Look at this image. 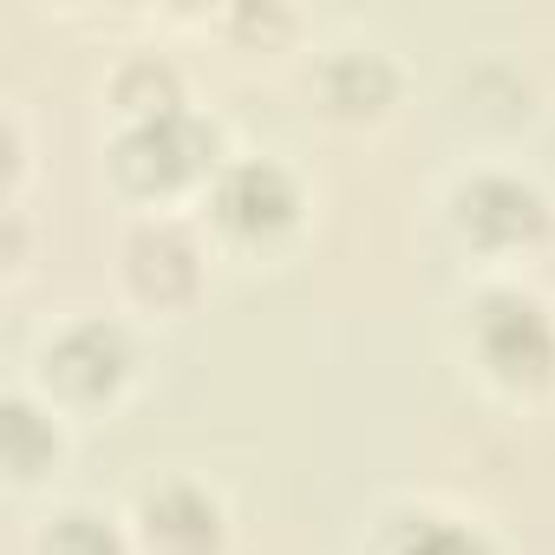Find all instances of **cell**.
Here are the masks:
<instances>
[{"mask_svg": "<svg viewBox=\"0 0 555 555\" xmlns=\"http://www.w3.org/2000/svg\"><path fill=\"white\" fill-rule=\"evenodd\" d=\"M470 340L477 360L503 379V386H542L555 373V321L535 295L522 288H490L470 308Z\"/></svg>", "mask_w": 555, "mask_h": 555, "instance_id": "cell-1", "label": "cell"}, {"mask_svg": "<svg viewBox=\"0 0 555 555\" xmlns=\"http://www.w3.org/2000/svg\"><path fill=\"white\" fill-rule=\"evenodd\" d=\"M216 157V125H203L196 112H164V118H131L112 164L131 190H177L196 170H209Z\"/></svg>", "mask_w": 555, "mask_h": 555, "instance_id": "cell-2", "label": "cell"}, {"mask_svg": "<svg viewBox=\"0 0 555 555\" xmlns=\"http://www.w3.org/2000/svg\"><path fill=\"white\" fill-rule=\"evenodd\" d=\"M301 209V190L282 164H268V157H235L216 170L209 183V216L242 235V242H261V235H282Z\"/></svg>", "mask_w": 555, "mask_h": 555, "instance_id": "cell-3", "label": "cell"}, {"mask_svg": "<svg viewBox=\"0 0 555 555\" xmlns=\"http://www.w3.org/2000/svg\"><path fill=\"white\" fill-rule=\"evenodd\" d=\"M451 222L483 242V248H516V242H535L542 222H548V203L535 183L509 177V170H477L451 190Z\"/></svg>", "mask_w": 555, "mask_h": 555, "instance_id": "cell-4", "label": "cell"}, {"mask_svg": "<svg viewBox=\"0 0 555 555\" xmlns=\"http://www.w3.org/2000/svg\"><path fill=\"white\" fill-rule=\"evenodd\" d=\"M125 373H131V340L112 321H73L47 347V379L73 399H105L125 386Z\"/></svg>", "mask_w": 555, "mask_h": 555, "instance_id": "cell-5", "label": "cell"}, {"mask_svg": "<svg viewBox=\"0 0 555 555\" xmlns=\"http://www.w3.org/2000/svg\"><path fill=\"white\" fill-rule=\"evenodd\" d=\"M138 522H144V542L157 555H216L222 542V509L209 490L196 483H157L144 503H138Z\"/></svg>", "mask_w": 555, "mask_h": 555, "instance_id": "cell-6", "label": "cell"}, {"mask_svg": "<svg viewBox=\"0 0 555 555\" xmlns=\"http://www.w3.org/2000/svg\"><path fill=\"white\" fill-rule=\"evenodd\" d=\"M125 274H131V288L144 301H183L203 282V255L177 222H144L125 242Z\"/></svg>", "mask_w": 555, "mask_h": 555, "instance_id": "cell-7", "label": "cell"}, {"mask_svg": "<svg viewBox=\"0 0 555 555\" xmlns=\"http://www.w3.org/2000/svg\"><path fill=\"white\" fill-rule=\"evenodd\" d=\"M392 66H386V53H360V47H347V53H334L327 66H321V92H327V105L334 112H347V118H360V112H379L386 99H392Z\"/></svg>", "mask_w": 555, "mask_h": 555, "instance_id": "cell-8", "label": "cell"}, {"mask_svg": "<svg viewBox=\"0 0 555 555\" xmlns=\"http://www.w3.org/2000/svg\"><path fill=\"white\" fill-rule=\"evenodd\" d=\"M379 555H490V542L470 522H451L438 509H405L386 522Z\"/></svg>", "mask_w": 555, "mask_h": 555, "instance_id": "cell-9", "label": "cell"}, {"mask_svg": "<svg viewBox=\"0 0 555 555\" xmlns=\"http://www.w3.org/2000/svg\"><path fill=\"white\" fill-rule=\"evenodd\" d=\"M0 444H8V470L14 477H34L40 464H53V451H60V431H53V418L34 405V399H8L0 405Z\"/></svg>", "mask_w": 555, "mask_h": 555, "instance_id": "cell-10", "label": "cell"}, {"mask_svg": "<svg viewBox=\"0 0 555 555\" xmlns=\"http://www.w3.org/2000/svg\"><path fill=\"white\" fill-rule=\"evenodd\" d=\"M112 99L131 112V118H164V112H183V86L164 60H125L118 79H112Z\"/></svg>", "mask_w": 555, "mask_h": 555, "instance_id": "cell-11", "label": "cell"}, {"mask_svg": "<svg viewBox=\"0 0 555 555\" xmlns=\"http://www.w3.org/2000/svg\"><path fill=\"white\" fill-rule=\"evenodd\" d=\"M40 555H125V535H118L112 516L73 503V509L47 516V529H40Z\"/></svg>", "mask_w": 555, "mask_h": 555, "instance_id": "cell-12", "label": "cell"}]
</instances>
